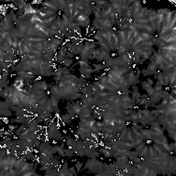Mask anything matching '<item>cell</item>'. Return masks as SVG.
Wrapping results in <instances>:
<instances>
[{"mask_svg":"<svg viewBox=\"0 0 176 176\" xmlns=\"http://www.w3.org/2000/svg\"><path fill=\"white\" fill-rule=\"evenodd\" d=\"M103 164L104 163L102 161L96 160V158H89V160L84 164V169L88 170L89 172L97 174L100 172Z\"/></svg>","mask_w":176,"mask_h":176,"instance_id":"1","label":"cell"},{"mask_svg":"<svg viewBox=\"0 0 176 176\" xmlns=\"http://www.w3.org/2000/svg\"><path fill=\"white\" fill-rule=\"evenodd\" d=\"M51 85H53L52 84H48L45 81H36L32 84V88L33 90H40V91H47L49 90V88L51 87Z\"/></svg>","mask_w":176,"mask_h":176,"instance_id":"2","label":"cell"},{"mask_svg":"<svg viewBox=\"0 0 176 176\" xmlns=\"http://www.w3.org/2000/svg\"><path fill=\"white\" fill-rule=\"evenodd\" d=\"M81 102L83 106H90L93 109L95 108V101L94 99L93 95H84L83 94V96L81 98Z\"/></svg>","mask_w":176,"mask_h":176,"instance_id":"3","label":"cell"},{"mask_svg":"<svg viewBox=\"0 0 176 176\" xmlns=\"http://www.w3.org/2000/svg\"><path fill=\"white\" fill-rule=\"evenodd\" d=\"M130 161L128 160V158H120V159H117V161H115V164H116V167L118 171L121 170H126L128 168V164H129Z\"/></svg>","mask_w":176,"mask_h":176,"instance_id":"4","label":"cell"},{"mask_svg":"<svg viewBox=\"0 0 176 176\" xmlns=\"http://www.w3.org/2000/svg\"><path fill=\"white\" fill-rule=\"evenodd\" d=\"M59 172V176H71V172H69L68 168V162L62 161V167L60 168V170H58Z\"/></svg>","mask_w":176,"mask_h":176,"instance_id":"5","label":"cell"},{"mask_svg":"<svg viewBox=\"0 0 176 176\" xmlns=\"http://www.w3.org/2000/svg\"><path fill=\"white\" fill-rule=\"evenodd\" d=\"M79 72L82 75H84L86 79H90L91 78V73H94V69L89 66V67H80Z\"/></svg>","mask_w":176,"mask_h":176,"instance_id":"6","label":"cell"},{"mask_svg":"<svg viewBox=\"0 0 176 176\" xmlns=\"http://www.w3.org/2000/svg\"><path fill=\"white\" fill-rule=\"evenodd\" d=\"M85 156H87L88 158H97V157L100 156V154H99L98 151L95 150V148L90 147V148H86Z\"/></svg>","mask_w":176,"mask_h":176,"instance_id":"7","label":"cell"},{"mask_svg":"<svg viewBox=\"0 0 176 176\" xmlns=\"http://www.w3.org/2000/svg\"><path fill=\"white\" fill-rule=\"evenodd\" d=\"M27 2L24 0H20L18 1V17L20 18L21 16H23V14L25 13V8H26Z\"/></svg>","mask_w":176,"mask_h":176,"instance_id":"8","label":"cell"},{"mask_svg":"<svg viewBox=\"0 0 176 176\" xmlns=\"http://www.w3.org/2000/svg\"><path fill=\"white\" fill-rule=\"evenodd\" d=\"M55 72V75H54V78H55V84H58L59 82L61 81L62 77V66H59L56 68V70L54 71Z\"/></svg>","mask_w":176,"mask_h":176,"instance_id":"9","label":"cell"},{"mask_svg":"<svg viewBox=\"0 0 176 176\" xmlns=\"http://www.w3.org/2000/svg\"><path fill=\"white\" fill-rule=\"evenodd\" d=\"M50 101H51V105L52 106V109H53V112L55 113H59L60 112V109H59V101L58 99L54 98L53 96H50Z\"/></svg>","mask_w":176,"mask_h":176,"instance_id":"10","label":"cell"},{"mask_svg":"<svg viewBox=\"0 0 176 176\" xmlns=\"http://www.w3.org/2000/svg\"><path fill=\"white\" fill-rule=\"evenodd\" d=\"M128 122H131L132 124H139V116L137 114V111H133L131 114L128 116Z\"/></svg>","mask_w":176,"mask_h":176,"instance_id":"11","label":"cell"},{"mask_svg":"<svg viewBox=\"0 0 176 176\" xmlns=\"http://www.w3.org/2000/svg\"><path fill=\"white\" fill-rule=\"evenodd\" d=\"M92 113H93L92 107L82 105V109H81V112H80L79 117L80 116H92Z\"/></svg>","mask_w":176,"mask_h":176,"instance_id":"12","label":"cell"},{"mask_svg":"<svg viewBox=\"0 0 176 176\" xmlns=\"http://www.w3.org/2000/svg\"><path fill=\"white\" fill-rule=\"evenodd\" d=\"M25 81L24 80L20 79V78H18V77H17V79L15 80V82L13 83V84L12 85L14 86V88H16V89H22V88L25 86Z\"/></svg>","mask_w":176,"mask_h":176,"instance_id":"13","label":"cell"},{"mask_svg":"<svg viewBox=\"0 0 176 176\" xmlns=\"http://www.w3.org/2000/svg\"><path fill=\"white\" fill-rule=\"evenodd\" d=\"M61 119H62V121H64L66 124H71V122H72V120H73V118H74V116L72 114H70V113H66V114L62 115V116H61Z\"/></svg>","mask_w":176,"mask_h":176,"instance_id":"14","label":"cell"},{"mask_svg":"<svg viewBox=\"0 0 176 176\" xmlns=\"http://www.w3.org/2000/svg\"><path fill=\"white\" fill-rule=\"evenodd\" d=\"M65 142L64 141H62V144L61 145H58V150H57V153L59 154V156L62 157V158H64V157H66L65 155V152H64V150H65Z\"/></svg>","mask_w":176,"mask_h":176,"instance_id":"15","label":"cell"},{"mask_svg":"<svg viewBox=\"0 0 176 176\" xmlns=\"http://www.w3.org/2000/svg\"><path fill=\"white\" fill-rule=\"evenodd\" d=\"M99 153H102L105 157H106V158H110V157H112V153H111V151H110L109 149H106V148H101V149H99L98 150Z\"/></svg>","mask_w":176,"mask_h":176,"instance_id":"16","label":"cell"},{"mask_svg":"<svg viewBox=\"0 0 176 176\" xmlns=\"http://www.w3.org/2000/svg\"><path fill=\"white\" fill-rule=\"evenodd\" d=\"M77 64H79L80 67H89L90 66V63H89V61H85V60H83V59H80L78 60L75 63L73 64V67L75 65H77Z\"/></svg>","mask_w":176,"mask_h":176,"instance_id":"17","label":"cell"},{"mask_svg":"<svg viewBox=\"0 0 176 176\" xmlns=\"http://www.w3.org/2000/svg\"><path fill=\"white\" fill-rule=\"evenodd\" d=\"M142 132H143V138H144V139L150 140V139H151V137H152L151 130H150V128H147V129L142 128Z\"/></svg>","mask_w":176,"mask_h":176,"instance_id":"18","label":"cell"},{"mask_svg":"<svg viewBox=\"0 0 176 176\" xmlns=\"http://www.w3.org/2000/svg\"><path fill=\"white\" fill-rule=\"evenodd\" d=\"M24 14H36V8H34L31 4H29V3H27Z\"/></svg>","mask_w":176,"mask_h":176,"instance_id":"19","label":"cell"},{"mask_svg":"<svg viewBox=\"0 0 176 176\" xmlns=\"http://www.w3.org/2000/svg\"><path fill=\"white\" fill-rule=\"evenodd\" d=\"M45 175L46 176H59V172H58L57 168H51L50 171L45 172Z\"/></svg>","mask_w":176,"mask_h":176,"instance_id":"20","label":"cell"},{"mask_svg":"<svg viewBox=\"0 0 176 176\" xmlns=\"http://www.w3.org/2000/svg\"><path fill=\"white\" fill-rule=\"evenodd\" d=\"M93 66L95 67V68H94V73H99V72H100L101 70L106 69V67H105V65H104V64H99V63L95 64V63H94V64H93Z\"/></svg>","mask_w":176,"mask_h":176,"instance_id":"21","label":"cell"},{"mask_svg":"<svg viewBox=\"0 0 176 176\" xmlns=\"http://www.w3.org/2000/svg\"><path fill=\"white\" fill-rule=\"evenodd\" d=\"M0 115L2 117H7L12 116V110L11 109H5V110H0Z\"/></svg>","mask_w":176,"mask_h":176,"instance_id":"22","label":"cell"},{"mask_svg":"<svg viewBox=\"0 0 176 176\" xmlns=\"http://www.w3.org/2000/svg\"><path fill=\"white\" fill-rule=\"evenodd\" d=\"M131 130L134 133H136V132H138V131H139L140 129H142V128H144V126H142V125H139V124H132V127L131 128Z\"/></svg>","mask_w":176,"mask_h":176,"instance_id":"23","label":"cell"},{"mask_svg":"<svg viewBox=\"0 0 176 176\" xmlns=\"http://www.w3.org/2000/svg\"><path fill=\"white\" fill-rule=\"evenodd\" d=\"M68 49H67V47L64 45V44H62V46H61V49H60L59 51V54L62 55V56H64V57H66V54L68 53Z\"/></svg>","mask_w":176,"mask_h":176,"instance_id":"24","label":"cell"},{"mask_svg":"<svg viewBox=\"0 0 176 176\" xmlns=\"http://www.w3.org/2000/svg\"><path fill=\"white\" fill-rule=\"evenodd\" d=\"M168 131V133H169V137L170 138H172L173 140H175L176 139V128H168V129H166Z\"/></svg>","mask_w":176,"mask_h":176,"instance_id":"25","label":"cell"},{"mask_svg":"<svg viewBox=\"0 0 176 176\" xmlns=\"http://www.w3.org/2000/svg\"><path fill=\"white\" fill-rule=\"evenodd\" d=\"M175 150H176V143L173 141L172 143H170V144H169V150H168V153L172 154V153H174V152H175Z\"/></svg>","mask_w":176,"mask_h":176,"instance_id":"26","label":"cell"},{"mask_svg":"<svg viewBox=\"0 0 176 176\" xmlns=\"http://www.w3.org/2000/svg\"><path fill=\"white\" fill-rule=\"evenodd\" d=\"M64 152H65L66 157H69V158H71V157H73V155H75L74 151H73V150L72 148H67V149H65Z\"/></svg>","mask_w":176,"mask_h":176,"instance_id":"27","label":"cell"},{"mask_svg":"<svg viewBox=\"0 0 176 176\" xmlns=\"http://www.w3.org/2000/svg\"><path fill=\"white\" fill-rule=\"evenodd\" d=\"M9 15H10L11 19H12V21H13V23H14V24H16V23H17V21H18V15H16L13 9H11V10H10V12H9Z\"/></svg>","mask_w":176,"mask_h":176,"instance_id":"28","label":"cell"},{"mask_svg":"<svg viewBox=\"0 0 176 176\" xmlns=\"http://www.w3.org/2000/svg\"><path fill=\"white\" fill-rule=\"evenodd\" d=\"M80 121H83V122H85V123H88L90 120H92L94 117L93 116H80Z\"/></svg>","mask_w":176,"mask_h":176,"instance_id":"29","label":"cell"},{"mask_svg":"<svg viewBox=\"0 0 176 176\" xmlns=\"http://www.w3.org/2000/svg\"><path fill=\"white\" fill-rule=\"evenodd\" d=\"M62 64L63 66H65V67H69V66L73 65V59H71V58H65V60L62 62Z\"/></svg>","mask_w":176,"mask_h":176,"instance_id":"30","label":"cell"},{"mask_svg":"<svg viewBox=\"0 0 176 176\" xmlns=\"http://www.w3.org/2000/svg\"><path fill=\"white\" fill-rule=\"evenodd\" d=\"M26 128H27V125H25V124H22L21 127H19V128H17V129H16L15 134L18 137V136H19V135L22 133V131H23V130H24Z\"/></svg>","mask_w":176,"mask_h":176,"instance_id":"31","label":"cell"},{"mask_svg":"<svg viewBox=\"0 0 176 176\" xmlns=\"http://www.w3.org/2000/svg\"><path fill=\"white\" fill-rule=\"evenodd\" d=\"M51 166L49 163H47V164H45V165H42L41 167L40 168V170L41 171V172H48V171H50V170L51 169Z\"/></svg>","mask_w":176,"mask_h":176,"instance_id":"32","label":"cell"},{"mask_svg":"<svg viewBox=\"0 0 176 176\" xmlns=\"http://www.w3.org/2000/svg\"><path fill=\"white\" fill-rule=\"evenodd\" d=\"M65 58H66V57H64V56H62V55L57 54V56H56V59H55V61H56V62L62 63V62H63L64 60H65Z\"/></svg>","mask_w":176,"mask_h":176,"instance_id":"33","label":"cell"},{"mask_svg":"<svg viewBox=\"0 0 176 176\" xmlns=\"http://www.w3.org/2000/svg\"><path fill=\"white\" fill-rule=\"evenodd\" d=\"M82 166H83V163L81 162V161H76V163H75V168H76V172L77 173H79L80 172H81V168Z\"/></svg>","mask_w":176,"mask_h":176,"instance_id":"34","label":"cell"},{"mask_svg":"<svg viewBox=\"0 0 176 176\" xmlns=\"http://www.w3.org/2000/svg\"><path fill=\"white\" fill-rule=\"evenodd\" d=\"M69 172H71V176L73 175H77V172H76V168H75V166H73L72 168H69Z\"/></svg>","mask_w":176,"mask_h":176,"instance_id":"35","label":"cell"},{"mask_svg":"<svg viewBox=\"0 0 176 176\" xmlns=\"http://www.w3.org/2000/svg\"><path fill=\"white\" fill-rule=\"evenodd\" d=\"M140 84H141V86H142V88H143V89H144V90H147V89H148V88H149V87H150V86H152V85H150V84H148V83H147V82H146V81L141 82Z\"/></svg>","mask_w":176,"mask_h":176,"instance_id":"36","label":"cell"},{"mask_svg":"<svg viewBox=\"0 0 176 176\" xmlns=\"http://www.w3.org/2000/svg\"><path fill=\"white\" fill-rule=\"evenodd\" d=\"M62 74H63V75H69V74H71L70 70H69L67 67H65V66H63V67H62Z\"/></svg>","mask_w":176,"mask_h":176,"instance_id":"37","label":"cell"},{"mask_svg":"<svg viewBox=\"0 0 176 176\" xmlns=\"http://www.w3.org/2000/svg\"><path fill=\"white\" fill-rule=\"evenodd\" d=\"M8 128H9V130L10 131H15L17 128H18V126L17 125H11V124H8Z\"/></svg>","mask_w":176,"mask_h":176,"instance_id":"38","label":"cell"},{"mask_svg":"<svg viewBox=\"0 0 176 176\" xmlns=\"http://www.w3.org/2000/svg\"><path fill=\"white\" fill-rule=\"evenodd\" d=\"M135 68H136V70H135L136 71V76L138 77V78H139V75L141 74V70H139V68L138 66H136Z\"/></svg>","mask_w":176,"mask_h":176,"instance_id":"39","label":"cell"},{"mask_svg":"<svg viewBox=\"0 0 176 176\" xmlns=\"http://www.w3.org/2000/svg\"><path fill=\"white\" fill-rule=\"evenodd\" d=\"M74 56H75V55L73 54V53L71 52V51H68V53L66 54V58H71V59H73Z\"/></svg>","mask_w":176,"mask_h":176,"instance_id":"40","label":"cell"},{"mask_svg":"<svg viewBox=\"0 0 176 176\" xmlns=\"http://www.w3.org/2000/svg\"><path fill=\"white\" fill-rule=\"evenodd\" d=\"M139 92V88L137 85H132V93H136Z\"/></svg>","mask_w":176,"mask_h":176,"instance_id":"41","label":"cell"},{"mask_svg":"<svg viewBox=\"0 0 176 176\" xmlns=\"http://www.w3.org/2000/svg\"><path fill=\"white\" fill-rule=\"evenodd\" d=\"M146 82H147V83L150 84V85L153 86V80H152V79H150V78H148V79L146 80Z\"/></svg>","mask_w":176,"mask_h":176,"instance_id":"42","label":"cell"}]
</instances>
